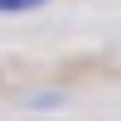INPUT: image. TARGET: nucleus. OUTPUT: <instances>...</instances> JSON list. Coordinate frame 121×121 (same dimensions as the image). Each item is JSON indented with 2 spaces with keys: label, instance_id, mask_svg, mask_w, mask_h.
Wrapping results in <instances>:
<instances>
[{
  "label": "nucleus",
  "instance_id": "nucleus-1",
  "mask_svg": "<svg viewBox=\"0 0 121 121\" xmlns=\"http://www.w3.org/2000/svg\"><path fill=\"white\" fill-rule=\"evenodd\" d=\"M44 5V0H0V15H15V10H34Z\"/></svg>",
  "mask_w": 121,
  "mask_h": 121
}]
</instances>
